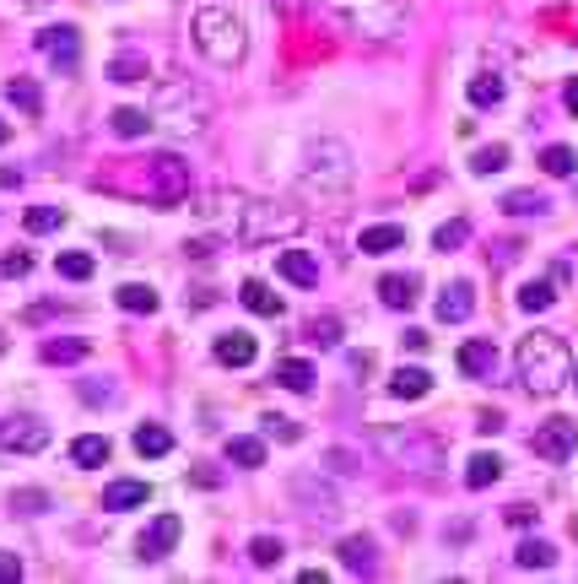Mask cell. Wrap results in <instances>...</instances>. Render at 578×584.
Segmentation results:
<instances>
[{"label": "cell", "instance_id": "cell-1", "mask_svg": "<svg viewBox=\"0 0 578 584\" xmlns=\"http://www.w3.org/2000/svg\"><path fill=\"white\" fill-rule=\"evenodd\" d=\"M514 368H519V379H524L530 395H551L562 379H568L573 352H568V341L551 336V330H530V336L519 341V352H514Z\"/></svg>", "mask_w": 578, "mask_h": 584}, {"label": "cell", "instance_id": "cell-2", "mask_svg": "<svg viewBox=\"0 0 578 584\" xmlns=\"http://www.w3.org/2000/svg\"><path fill=\"white\" fill-rule=\"evenodd\" d=\"M298 179H303L308 195H319V201H346V195H352V152H346L341 141H308Z\"/></svg>", "mask_w": 578, "mask_h": 584}, {"label": "cell", "instance_id": "cell-3", "mask_svg": "<svg viewBox=\"0 0 578 584\" xmlns=\"http://www.w3.org/2000/svg\"><path fill=\"white\" fill-rule=\"evenodd\" d=\"M190 33H195L200 55H206L211 65H222V71H233V65L249 55V33H244V22H238L227 6H200Z\"/></svg>", "mask_w": 578, "mask_h": 584}, {"label": "cell", "instance_id": "cell-4", "mask_svg": "<svg viewBox=\"0 0 578 584\" xmlns=\"http://www.w3.org/2000/svg\"><path fill=\"white\" fill-rule=\"evenodd\" d=\"M152 114L163 119L173 136H200V130H206V119H211V98L200 92V82H190V76L173 71L168 82H157Z\"/></svg>", "mask_w": 578, "mask_h": 584}, {"label": "cell", "instance_id": "cell-5", "mask_svg": "<svg viewBox=\"0 0 578 584\" xmlns=\"http://www.w3.org/2000/svg\"><path fill=\"white\" fill-rule=\"evenodd\" d=\"M303 206H281V201H254L244 211V228H238V244H281V238L303 233Z\"/></svg>", "mask_w": 578, "mask_h": 584}, {"label": "cell", "instance_id": "cell-6", "mask_svg": "<svg viewBox=\"0 0 578 584\" xmlns=\"http://www.w3.org/2000/svg\"><path fill=\"white\" fill-rule=\"evenodd\" d=\"M330 6L368 38H395L406 28V0H330Z\"/></svg>", "mask_w": 578, "mask_h": 584}, {"label": "cell", "instance_id": "cell-7", "mask_svg": "<svg viewBox=\"0 0 578 584\" xmlns=\"http://www.w3.org/2000/svg\"><path fill=\"white\" fill-rule=\"evenodd\" d=\"M141 174H146V179H141V195H146V201H157V206H179L184 195H190V168H184L173 152L146 157Z\"/></svg>", "mask_w": 578, "mask_h": 584}, {"label": "cell", "instance_id": "cell-8", "mask_svg": "<svg viewBox=\"0 0 578 584\" xmlns=\"http://www.w3.org/2000/svg\"><path fill=\"white\" fill-rule=\"evenodd\" d=\"M244 211H249V195H238V190H211L206 201L195 206V217L206 222L211 233L238 238V228H244Z\"/></svg>", "mask_w": 578, "mask_h": 584}, {"label": "cell", "instance_id": "cell-9", "mask_svg": "<svg viewBox=\"0 0 578 584\" xmlns=\"http://www.w3.org/2000/svg\"><path fill=\"white\" fill-rule=\"evenodd\" d=\"M179 536H184L179 514H157V520L136 536V557H141V563H163V557L179 547Z\"/></svg>", "mask_w": 578, "mask_h": 584}, {"label": "cell", "instance_id": "cell-10", "mask_svg": "<svg viewBox=\"0 0 578 584\" xmlns=\"http://www.w3.org/2000/svg\"><path fill=\"white\" fill-rule=\"evenodd\" d=\"M44 444H49V422H38V417H6L0 422V449H6V455H38Z\"/></svg>", "mask_w": 578, "mask_h": 584}, {"label": "cell", "instance_id": "cell-11", "mask_svg": "<svg viewBox=\"0 0 578 584\" xmlns=\"http://www.w3.org/2000/svg\"><path fill=\"white\" fill-rule=\"evenodd\" d=\"M38 49L55 60V71H60V76H71L76 65H82V33L65 28V22H60V28H44V33H38Z\"/></svg>", "mask_w": 578, "mask_h": 584}, {"label": "cell", "instance_id": "cell-12", "mask_svg": "<svg viewBox=\"0 0 578 584\" xmlns=\"http://www.w3.org/2000/svg\"><path fill=\"white\" fill-rule=\"evenodd\" d=\"M573 449H578V428L568 417H551V422L535 428V455H541V460H568Z\"/></svg>", "mask_w": 578, "mask_h": 584}, {"label": "cell", "instance_id": "cell-13", "mask_svg": "<svg viewBox=\"0 0 578 584\" xmlns=\"http://www.w3.org/2000/svg\"><path fill=\"white\" fill-rule=\"evenodd\" d=\"M470 309H476V292H470V282H449V287L438 292V320L443 325L470 320Z\"/></svg>", "mask_w": 578, "mask_h": 584}, {"label": "cell", "instance_id": "cell-14", "mask_svg": "<svg viewBox=\"0 0 578 584\" xmlns=\"http://www.w3.org/2000/svg\"><path fill=\"white\" fill-rule=\"evenodd\" d=\"M427 390H433V374H427V368H416V363H406V368H395V374H389V395H400V401H422Z\"/></svg>", "mask_w": 578, "mask_h": 584}, {"label": "cell", "instance_id": "cell-15", "mask_svg": "<svg viewBox=\"0 0 578 584\" xmlns=\"http://www.w3.org/2000/svg\"><path fill=\"white\" fill-rule=\"evenodd\" d=\"M276 271L287 276L292 287H314V282H319V265H314V255H308V249H281Z\"/></svg>", "mask_w": 578, "mask_h": 584}, {"label": "cell", "instance_id": "cell-16", "mask_svg": "<svg viewBox=\"0 0 578 584\" xmlns=\"http://www.w3.org/2000/svg\"><path fill=\"white\" fill-rule=\"evenodd\" d=\"M238 298H244V309L260 314V320H276V314H281V298L271 292V282H260V276H249V282L238 287Z\"/></svg>", "mask_w": 578, "mask_h": 584}, {"label": "cell", "instance_id": "cell-17", "mask_svg": "<svg viewBox=\"0 0 578 584\" xmlns=\"http://www.w3.org/2000/svg\"><path fill=\"white\" fill-rule=\"evenodd\" d=\"M146 498H152V487H146V482H109V487H103V509H109V514L141 509Z\"/></svg>", "mask_w": 578, "mask_h": 584}, {"label": "cell", "instance_id": "cell-18", "mask_svg": "<svg viewBox=\"0 0 578 584\" xmlns=\"http://www.w3.org/2000/svg\"><path fill=\"white\" fill-rule=\"evenodd\" d=\"M416 276H384L379 282V303L384 309H395V314H406V309H416Z\"/></svg>", "mask_w": 578, "mask_h": 584}, {"label": "cell", "instance_id": "cell-19", "mask_svg": "<svg viewBox=\"0 0 578 584\" xmlns=\"http://www.w3.org/2000/svg\"><path fill=\"white\" fill-rule=\"evenodd\" d=\"M146 76H152V60H146L141 49H125V55H114V60H109V82H119V87L146 82Z\"/></svg>", "mask_w": 578, "mask_h": 584}, {"label": "cell", "instance_id": "cell-20", "mask_svg": "<svg viewBox=\"0 0 578 584\" xmlns=\"http://www.w3.org/2000/svg\"><path fill=\"white\" fill-rule=\"evenodd\" d=\"M492 368H497V347H492V341H465V347H460V374L487 379Z\"/></svg>", "mask_w": 578, "mask_h": 584}, {"label": "cell", "instance_id": "cell-21", "mask_svg": "<svg viewBox=\"0 0 578 584\" xmlns=\"http://www.w3.org/2000/svg\"><path fill=\"white\" fill-rule=\"evenodd\" d=\"M400 244H406V233H400L395 222H379V228H362V238H357V249H362V255H395Z\"/></svg>", "mask_w": 578, "mask_h": 584}, {"label": "cell", "instance_id": "cell-22", "mask_svg": "<svg viewBox=\"0 0 578 584\" xmlns=\"http://www.w3.org/2000/svg\"><path fill=\"white\" fill-rule=\"evenodd\" d=\"M373 552H379V547H373L368 536H346V541H341V563L352 568V574H362V579L379 568V557H373Z\"/></svg>", "mask_w": 578, "mask_h": 584}, {"label": "cell", "instance_id": "cell-23", "mask_svg": "<svg viewBox=\"0 0 578 584\" xmlns=\"http://www.w3.org/2000/svg\"><path fill=\"white\" fill-rule=\"evenodd\" d=\"M38 357H44V363H55V368L82 363V357H87V341H82V336H49L44 347H38Z\"/></svg>", "mask_w": 578, "mask_h": 584}, {"label": "cell", "instance_id": "cell-24", "mask_svg": "<svg viewBox=\"0 0 578 584\" xmlns=\"http://www.w3.org/2000/svg\"><path fill=\"white\" fill-rule=\"evenodd\" d=\"M254 352H260V347H254V336H238V330L217 341V363H222V368H249Z\"/></svg>", "mask_w": 578, "mask_h": 584}, {"label": "cell", "instance_id": "cell-25", "mask_svg": "<svg viewBox=\"0 0 578 584\" xmlns=\"http://www.w3.org/2000/svg\"><path fill=\"white\" fill-rule=\"evenodd\" d=\"M227 460H233V466H244V471L265 466V438H254V433H238V438H227Z\"/></svg>", "mask_w": 578, "mask_h": 584}, {"label": "cell", "instance_id": "cell-26", "mask_svg": "<svg viewBox=\"0 0 578 584\" xmlns=\"http://www.w3.org/2000/svg\"><path fill=\"white\" fill-rule=\"evenodd\" d=\"M276 384H281V390L308 395V390H314V363H308V357H287V363L276 368Z\"/></svg>", "mask_w": 578, "mask_h": 584}, {"label": "cell", "instance_id": "cell-27", "mask_svg": "<svg viewBox=\"0 0 578 584\" xmlns=\"http://www.w3.org/2000/svg\"><path fill=\"white\" fill-rule=\"evenodd\" d=\"M168 449H173V433L163 428V422H141L136 428V455L157 460V455H168Z\"/></svg>", "mask_w": 578, "mask_h": 584}, {"label": "cell", "instance_id": "cell-28", "mask_svg": "<svg viewBox=\"0 0 578 584\" xmlns=\"http://www.w3.org/2000/svg\"><path fill=\"white\" fill-rule=\"evenodd\" d=\"M109 460V438H98V433H82L71 444V466H82V471H92V466H103Z\"/></svg>", "mask_w": 578, "mask_h": 584}, {"label": "cell", "instance_id": "cell-29", "mask_svg": "<svg viewBox=\"0 0 578 584\" xmlns=\"http://www.w3.org/2000/svg\"><path fill=\"white\" fill-rule=\"evenodd\" d=\"M114 298H119V309H125V314H157V292L146 282H125Z\"/></svg>", "mask_w": 578, "mask_h": 584}, {"label": "cell", "instance_id": "cell-30", "mask_svg": "<svg viewBox=\"0 0 578 584\" xmlns=\"http://www.w3.org/2000/svg\"><path fill=\"white\" fill-rule=\"evenodd\" d=\"M497 476H503V460H497L492 449H481V455H470V466H465V487H492Z\"/></svg>", "mask_w": 578, "mask_h": 584}, {"label": "cell", "instance_id": "cell-31", "mask_svg": "<svg viewBox=\"0 0 578 584\" xmlns=\"http://www.w3.org/2000/svg\"><path fill=\"white\" fill-rule=\"evenodd\" d=\"M6 98L17 103L22 114H44V92H38V82H28V76H11V82H6Z\"/></svg>", "mask_w": 578, "mask_h": 584}, {"label": "cell", "instance_id": "cell-32", "mask_svg": "<svg viewBox=\"0 0 578 584\" xmlns=\"http://www.w3.org/2000/svg\"><path fill=\"white\" fill-rule=\"evenodd\" d=\"M546 206H551V201H546L541 190H508V195H503V211H508V217H541Z\"/></svg>", "mask_w": 578, "mask_h": 584}, {"label": "cell", "instance_id": "cell-33", "mask_svg": "<svg viewBox=\"0 0 578 584\" xmlns=\"http://www.w3.org/2000/svg\"><path fill=\"white\" fill-rule=\"evenodd\" d=\"M557 303V282H524L519 287V309L524 314H546Z\"/></svg>", "mask_w": 578, "mask_h": 584}, {"label": "cell", "instance_id": "cell-34", "mask_svg": "<svg viewBox=\"0 0 578 584\" xmlns=\"http://www.w3.org/2000/svg\"><path fill=\"white\" fill-rule=\"evenodd\" d=\"M503 76H470V103H476V109H497V103H503Z\"/></svg>", "mask_w": 578, "mask_h": 584}, {"label": "cell", "instance_id": "cell-35", "mask_svg": "<svg viewBox=\"0 0 578 584\" xmlns=\"http://www.w3.org/2000/svg\"><path fill=\"white\" fill-rule=\"evenodd\" d=\"M114 136H125V141H141L146 130H152V114H141V109H114Z\"/></svg>", "mask_w": 578, "mask_h": 584}, {"label": "cell", "instance_id": "cell-36", "mask_svg": "<svg viewBox=\"0 0 578 584\" xmlns=\"http://www.w3.org/2000/svg\"><path fill=\"white\" fill-rule=\"evenodd\" d=\"M514 557H519V568H551V563H557V547H551V541H541V536H530Z\"/></svg>", "mask_w": 578, "mask_h": 584}, {"label": "cell", "instance_id": "cell-37", "mask_svg": "<svg viewBox=\"0 0 578 584\" xmlns=\"http://www.w3.org/2000/svg\"><path fill=\"white\" fill-rule=\"evenodd\" d=\"M541 168H546V174H557V179H573V174H578L573 146H546V152H541Z\"/></svg>", "mask_w": 578, "mask_h": 584}, {"label": "cell", "instance_id": "cell-38", "mask_svg": "<svg viewBox=\"0 0 578 584\" xmlns=\"http://www.w3.org/2000/svg\"><path fill=\"white\" fill-rule=\"evenodd\" d=\"M60 276H65V282H87V276H92V255H87V249H65V255H60Z\"/></svg>", "mask_w": 578, "mask_h": 584}, {"label": "cell", "instance_id": "cell-39", "mask_svg": "<svg viewBox=\"0 0 578 584\" xmlns=\"http://www.w3.org/2000/svg\"><path fill=\"white\" fill-rule=\"evenodd\" d=\"M465 238H470V222H460V217H454V222H443V228L433 233V249H443V255H449V249H460Z\"/></svg>", "mask_w": 578, "mask_h": 584}, {"label": "cell", "instance_id": "cell-40", "mask_svg": "<svg viewBox=\"0 0 578 584\" xmlns=\"http://www.w3.org/2000/svg\"><path fill=\"white\" fill-rule=\"evenodd\" d=\"M22 222H28V233H55L60 222H65V211H60V206H33Z\"/></svg>", "mask_w": 578, "mask_h": 584}, {"label": "cell", "instance_id": "cell-41", "mask_svg": "<svg viewBox=\"0 0 578 584\" xmlns=\"http://www.w3.org/2000/svg\"><path fill=\"white\" fill-rule=\"evenodd\" d=\"M249 563H260V568L281 563V541H276V536H254V541H249Z\"/></svg>", "mask_w": 578, "mask_h": 584}, {"label": "cell", "instance_id": "cell-42", "mask_svg": "<svg viewBox=\"0 0 578 584\" xmlns=\"http://www.w3.org/2000/svg\"><path fill=\"white\" fill-rule=\"evenodd\" d=\"M470 163H476V174H503V168H508V152H503V146H481Z\"/></svg>", "mask_w": 578, "mask_h": 584}, {"label": "cell", "instance_id": "cell-43", "mask_svg": "<svg viewBox=\"0 0 578 584\" xmlns=\"http://www.w3.org/2000/svg\"><path fill=\"white\" fill-rule=\"evenodd\" d=\"M308 341H314V347H335V341H341V325H335V320H314V325H308Z\"/></svg>", "mask_w": 578, "mask_h": 584}, {"label": "cell", "instance_id": "cell-44", "mask_svg": "<svg viewBox=\"0 0 578 584\" xmlns=\"http://www.w3.org/2000/svg\"><path fill=\"white\" fill-rule=\"evenodd\" d=\"M325 471L352 476V471H357V455H352V449H330V455H325Z\"/></svg>", "mask_w": 578, "mask_h": 584}, {"label": "cell", "instance_id": "cell-45", "mask_svg": "<svg viewBox=\"0 0 578 584\" xmlns=\"http://www.w3.org/2000/svg\"><path fill=\"white\" fill-rule=\"evenodd\" d=\"M33 271V255H22V249H11L6 260H0V276H28Z\"/></svg>", "mask_w": 578, "mask_h": 584}, {"label": "cell", "instance_id": "cell-46", "mask_svg": "<svg viewBox=\"0 0 578 584\" xmlns=\"http://www.w3.org/2000/svg\"><path fill=\"white\" fill-rule=\"evenodd\" d=\"M265 433L281 438V444H292V438H298L303 428H298V422H287V417H265Z\"/></svg>", "mask_w": 578, "mask_h": 584}, {"label": "cell", "instance_id": "cell-47", "mask_svg": "<svg viewBox=\"0 0 578 584\" xmlns=\"http://www.w3.org/2000/svg\"><path fill=\"white\" fill-rule=\"evenodd\" d=\"M22 579V557L17 552H0V584H17Z\"/></svg>", "mask_w": 578, "mask_h": 584}, {"label": "cell", "instance_id": "cell-48", "mask_svg": "<svg viewBox=\"0 0 578 584\" xmlns=\"http://www.w3.org/2000/svg\"><path fill=\"white\" fill-rule=\"evenodd\" d=\"M535 520H541V514H535L530 503H514V509H508V525H519V530H530Z\"/></svg>", "mask_w": 578, "mask_h": 584}, {"label": "cell", "instance_id": "cell-49", "mask_svg": "<svg viewBox=\"0 0 578 584\" xmlns=\"http://www.w3.org/2000/svg\"><path fill=\"white\" fill-rule=\"evenodd\" d=\"M11 503H17L22 514H38V509H44V493H17V498H11Z\"/></svg>", "mask_w": 578, "mask_h": 584}, {"label": "cell", "instance_id": "cell-50", "mask_svg": "<svg viewBox=\"0 0 578 584\" xmlns=\"http://www.w3.org/2000/svg\"><path fill=\"white\" fill-rule=\"evenodd\" d=\"M476 428H481V433H497V428H503V411H481Z\"/></svg>", "mask_w": 578, "mask_h": 584}, {"label": "cell", "instance_id": "cell-51", "mask_svg": "<svg viewBox=\"0 0 578 584\" xmlns=\"http://www.w3.org/2000/svg\"><path fill=\"white\" fill-rule=\"evenodd\" d=\"M562 103H568V114L578 119V76H568V87H562Z\"/></svg>", "mask_w": 578, "mask_h": 584}, {"label": "cell", "instance_id": "cell-52", "mask_svg": "<svg viewBox=\"0 0 578 584\" xmlns=\"http://www.w3.org/2000/svg\"><path fill=\"white\" fill-rule=\"evenodd\" d=\"M6 136H11V125H6V119H0V146H6Z\"/></svg>", "mask_w": 578, "mask_h": 584}, {"label": "cell", "instance_id": "cell-53", "mask_svg": "<svg viewBox=\"0 0 578 584\" xmlns=\"http://www.w3.org/2000/svg\"><path fill=\"white\" fill-rule=\"evenodd\" d=\"M573 384H578V374H573Z\"/></svg>", "mask_w": 578, "mask_h": 584}]
</instances>
